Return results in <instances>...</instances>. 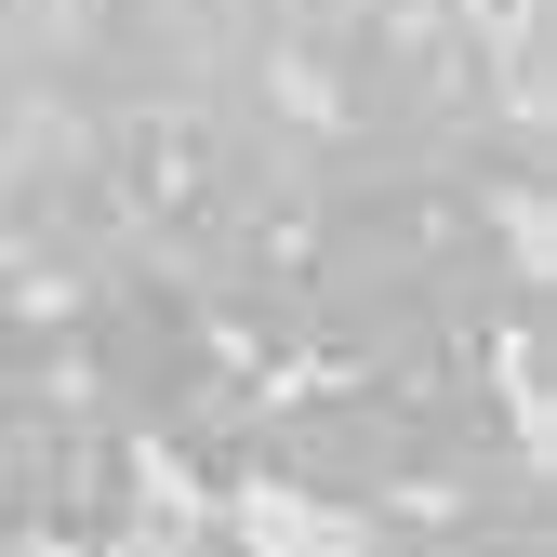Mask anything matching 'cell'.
Masks as SVG:
<instances>
[{
	"mask_svg": "<svg viewBox=\"0 0 557 557\" xmlns=\"http://www.w3.org/2000/svg\"><path fill=\"white\" fill-rule=\"evenodd\" d=\"M81 372H94V398L120 411V425H173L186 398H213L226 385V345H213V319H199L173 278H107V293L81 306Z\"/></svg>",
	"mask_w": 557,
	"mask_h": 557,
	"instance_id": "1",
	"label": "cell"
},
{
	"mask_svg": "<svg viewBox=\"0 0 557 557\" xmlns=\"http://www.w3.org/2000/svg\"><path fill=\"white\" fill-rule=\"evenodd\" d=\"M66 27V0H0V53H40Z\"/></svg>",
	"mask_w": 557,
	"mask_h": 557,
	"instance_id": "3",
	"label": "cell"
},
{
	"mask_svg": "<svg viewBox=\"0 0 557 557\" xmlns=\"http://www.w3.org/2000/svg\"><path fill=\"white\" fill-rule=\"evenodd\" d=\"M27 147V107H14V66H0V160Z\"/></svg>",
	"mask_w": 557,
	"mask_h": 557,
	"instance_id": "4",
	"label": "cell"
},
{
	"mask_svg": "<svg viewBox=\"0 0 557 557\" xmlns=\"http://www.w3.org/2000/svg\"><path fill=\"white\" fill-rule=\"evenodd\" d=\"M265 478H293L306 505H385L398 492V385L359 372V385H332V398H293V411H265Z\"/></svg>",
	"mask_w": 557,
	"mask_h": 557,
	"instance_id": "2",
	"label": "cell"
}]
</instances>
